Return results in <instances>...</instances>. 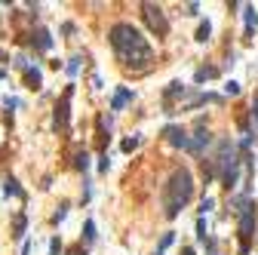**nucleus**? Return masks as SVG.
<instances>
[{"mask_svg": "<svg viewBox=\"0 0 258 255\" xmlns=\"http://www.w3.org/2000/svg\"><path fill=\"white\" fill-rule=\"evenodd\" d=\"M111 46L117 52V59H120L126 68H145L151 59H154V52H151L148 40L142 37V31L132 28L129 22H120V25L111 28Z\"/></svg>", "mask_w": 258, "mask_h": 255, "instance_id": "1", "label": "nucleus"}, {"mask_svg": "<svg viewBox=\"0 0 258 255\" xmlns=\"http://www.w3.org/2000/svg\"><path fill=\"white\" fill-rule=\"evenodd\" d=\"M191 197H194V178H191V172H187V169H175L169 184L163 188V206H166V215L175 218L187 203H191Z\"/></svg>", "mask_w": 258, "mask_h": 255, "instance_id": "2", "label": "nucleus"}, {"mask_svg": "<svg viewBox=\"0 0 258 255\" xmlns=\"http://www.w3.org/2000/svg\"><path fill=\"white\" fill-rule=\"evenodd\" d=\"M142 16H145L148 28L154 31L157 37H166V34H169V22H166V16H163L160 6H154V3H142Z\"/></svg>", "mask_w": 258, "mask_h": 255, "instance_id": "3", "label": "nucleus"}, {"mask_svg": "<svg viewBox=\"0 0 258 255\" xmlns=\"http://www.w3.org/2000/svg\"><path fill=\"white\" fill-rule=\"evenodd\" d=\"M71 96H74V86H68L65 96H62V102L55 105V129H65V126H68V108H71Z\"/></svg>", "mask_w": 258, "mask_h": 255, "instance_id": "4", "label": "nucleus"}, {"mask_svg": "<svg viewBox=\"0 0 258 255\" xmlns=\"http://www.w3.org/2000/svg\"><path fill=\"white\" fill-rule=\"evenodd\" d=\"M255 234V212H240V246H249V240Z\"/></svg>", "mask_w": 258, "mask_h": 255, "instance_id": "5", "label": "nucleus"}, {"mask_svg": "<svg viewBox=\"0 0 258 255\" xmlns=\"http://www.w3.org/2000/svg\"><path fill=\"white\" fill-rule=\"evenodd\" d=\"M209 142H212V135H209L206 129H197V135H194V138H187L184 151H191V154H200L203 148H209Z\"/></svg>", "mask_w": 258, "mask_h": 255, "instance_id": "6", "label": "nucleus"}, {"mask_svg": "<svg viewBox=\"0 0 258 255\" xmlns=\"http://www.w3.org/2000/svg\"><path fill=\"white\" fill-rule=\"evenodd\" d=\"M163 135H166V142H169L172 148H184V145H187V132L181 129V126H166Z\"/></svg>", "mask_w": 258, "mask_h": 255, "instance_id": "7", "label": "nucleus"}, {"mask_svg": "<svg viewBox=\"0 0 258 255\" xmlns=\"http://www.w3.org/2000/svg\"><path fill=\"white\" fill-rule=\"evenodd\" d=\"M132 96H135V92L129 89V86H123V89L114 96V102H111V111H123V108L129 105V102H132Z\"/></svg>", "mask_w": 258, "mask_h": 255, "instance_id": "8", "label": "nucleus"}, {"mask_svg": "<svg viewBox=\"0 0 258 255\" xmlns=\"http://www.w3.org/2000/svg\"><path fill=\"white\" fill-rule=\"evenodd\" d=\"M34 46H37L40 52H46V50H52V34L46 31V28H37V34H34Z\"/></svg>", "mask_w": 258, "mask_h": 255, "instance_id": "9", "label": "nucleus"}, {"mask_svg": "<svg viewBox=\"0 0 258 255\" xmlns=\"http://www.w3.org/2000/svg\"><path fill=\"white\" fill-rule=\"evenodd\" d=\"M175 96H184V86L179 83V80H175V83H169L166 92H163V102H166V114H169V105H172V99H175Z\"/></svg>", "mask_w": 258, "mask_h": 255, "instance_id": "10", "label": "nucleus"}, {"mask_svg": "<svg viewBox=\"0 0 258 255\" xmlns=\"http://www.w3.org/2000/svg\"><path fill=\"white\" fill-rule=\"evenodd\" d=\"M25 83H28L31 89H40V83H43L40 68H25Z\"/></svg>", "mask_w": 258, "mask_h": 255, "instance_id": "11", "label": "nucleus"}, {"mask_svg": "<svg viewBox=\"0 0 258 255\" xmlns=\"http://www.w3.org/2000/svg\"><path fill=\"white\" fill-rule=\"evenodd\" d=\"M3 194H6V197H22V200H25V191H22V184H19L13 176L3 181Z\"/></svg>", "mask_w": 258, "mask_h": 255, "instance_id": "12", "label": "nucleus"}, {"mask_svg": "<svg viewBox=\"0 0 258 255\" xmlns=\"http://www.w3.org/2000/svg\"><path fill=\"white\" fill-rule=\"evenodd\" d=\"M25 228H28V215H25V212H19V215L13 218V237L22 240V237H25Z\"/></svg>", "mask_w": 258, "mask_h": 255, "instance_id": "13", "label": "nucleus"}, {"mask_svg": "<svg viewBox=\"0 0 258 255\" xmlns=\"http://www.w3.org/2000/svg\"><path fill=\"white\" fill-rule=\"evenodd\" d=\"M255 25H258V9L255 6H246V37H252Z\"/></svg>", "mask_w": 258, "mask_h": 255, "instance_id": "14", "label": "nucleus"}, {"mask_svg": "<svg viewBox=\"0 0 258 255\" xmlns=\"http://www.w3.org/2000/svg\"><path fill=\"white\" fill-rule=\"evenodd\" d=\"M197 83H203V80H212V77H218V68H212V65H206V68H197Z\"/></svg>", "mask_w": 258, "mask_h": 255, "instance_id": "15", "label": "nucleus"}, {"mask_svg": "<svg viewBox=\"0 0 258 255\" xmlns=\"http://www.w3.org/2000/svg\"><path fill=\"white\" fill-rule=\"evenodd\" d=\"M209 37H212V25H209V22H203V25L197 28V40H200V43H206Z\"/></svg>", "mask_w": 258, "mask_h": 255, "instance_id": "16", "label": "nucleus"}, {"mask_svg": "<svg viewBox=\"0 0 258 255\" xmlns=\"http://www.w3.org/2000/svg\"><path fill=\"white\" fill-rule=\"evenodd\" d=\"M138 145H142V138H138V135H129V138H123L120 148H123V151H135Z\"/></svg>", "mask_w": 258, "mask_h": 255, "instance_id": "17", "label": "nucleus"}, {"mask_svg": "<svg viewBox=\"0 0 258 255\" xmlns=\"http://www.w3.org/2000/svg\"><path fill=\"white\" fill-rule=\"evenodd\" d=\"M83 240H86V243L96 240V222H86V225H83Z\"/></svg>", "mask_w": 258, "mask_h": 255, "instance_id": "18", "label": "nucleus"}, {"mask_svg": "<svg viewBox=\"0 0 258 255\" xmlns=\"http://www.w3.org/2000/svg\"><path fill=\"white\" fill-rule=\"evenodd\" d=\"M225 96H240V83H237V80H228V83H225Z\"/></svg>", "mask_w": 258, "mask_h": 255, "instance_id": "19", "label": "nucleus"}, {"mask_svg": "<svg viewBox=\"0 0 258 255\" xmlns=\"http://www.w3.org/2000/svg\"><path fill=\"white\" fill-rule=\"evenodd\" d=\"M74 166H77V169H89V154H86V151H83V154H77Z\"/></svg>", "mask_w": 258, "mask_h": 255, "instance_id": "20", "label": "nucleus"}, {"mask_svg": "<svg viewBox=\"0 0 258 255\" xmlns=\"http://www.w3.org/2000/svg\"><path fill=\"white\" fill-rule=\"evenodd\" d=\"M212 206H215V200L212 197H203V203H200V212L206 215V212H212Z\"/></svg>", "mask_w": 258, "mask_h": 255, "instance_id": "21", "label": "nucleus"}, {"mask_svg": "<svg viewBox=\"0 0 258 255\" xmlns=\"http://www.w3.org/2000/svg\"><path fill=\"white\" fill-rule=\"evenodd\" d=\"M65 215H68V203H62V206H58V212L52 215V222L58 225V222H65Z\"/></svg>", "mask_w": 258, "mask_h": 255, "instance_id": "22", "label": "nucleus"}, {"mask_svg": "<svg viewBox=\"0 0 258 255\" xmlns=\"http://www.w3.org/2000/svg\"><path fill=\"white\" fill-rule=\"evenodd\" d=\"M77 71H80V55H74V59H71V62H68V74H71V77H74Z\"/></svg>", "mask_w": 258, "mask_h": 255, "instance_id": "23", "label": "nucleus"}, {"mask_svg": "<svg viewBox=\"0 0 258 255\" xmlns=\"http://www.w3.org/2000/svg\"><path fill=\"white\" fill-rule=\"evenodd\" d=\"M50 255H62V240H58V237L50 243Z\"/></svg>", "mask_w": 258, "mask_h": 255, "instance_id": "24", "label": "nucleus"}, {"mask_svg": "<svg viewBox=\"0 0 258 255\" xmlns=\"http://www.w3.org/2000/svg\"><path fill=\"white\" fill-rule=\"evenodd\" d=\"M172 240H175V234L169 230V234H163V240H160V249H166V246H172Z\"/></svg>", "mask_w": 258, "mask_h": 255, "instance_id": "25", "label": "nucleus"}, {"mask_svg": "<svg viewBox=\"0 0 258 255\" xmlns=\"http://www.w3.org/2000/svg\"><path fill=\"white\" fill-rule=\"evenodd\" d=\"M3 105H6V108H22V102H19V99H9V96H6V99H3Z\"/></svg>", "mask_w": 258, "mask_h": 255, "instance_id": "26", "label": "nucleus"}, {"mask_svg": "<svg viewBox=\"0 0 258 255\" xmlns=\"http://www.w3.org/2000/svg\"><path fill=\"white\" fill-rule=\"evenodd\" d=\"M181 255H197V252H194L191 246H187V249H181Z\"/></svg>", "mask_w": 258, "mask_h": 255, "instance_id": "27", "label": "nucleus"}, {"mask_svg": "<svg viewBox=\"0 0 258 255\" xmlns=\"http://www.w3.org/2000/svg\"><path fill=\"white\" fill-rule=\"evenodd\" d=\"M157 255H160V252H157Z\"/></svg>", "mask_w": 258, "mask_h": 255, "instance_id": "28", "label": "nucleus"}]
</instances>
